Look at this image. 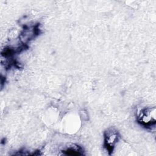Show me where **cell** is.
Instances as JSON below:
<instances>
[{
    "mask_svg": "<svg viewBox=\"0 0 156 156\" xmlns=\"http://www.w3.org/2000/svg\"><path fill=\"white\" fill-rule=\"evenodd\" d=\"M118 139V132L113 129H110L105 132L104 144L108 152H112Z\"/></svg>",
    "mask_w": 156,
    "mask_h": 156,
    "instance_id": "2",
    "label": "cell"
},
{
    "mask_svg": "<svg viewBox=\"0 0 156 156\" xmlns=\"http://www.w3.org/2000/svg\"><path fill=\"white\" fill-rule=\"evenodd\" d=\"M138 121L144 126L151 127L155 123V108L149 107L140 111Z\"/></svg>",
    "mask_w": 156,
    "mask_h": 156,
    "instance_id": "1",
    "label": "cell"
}]
</instances>
